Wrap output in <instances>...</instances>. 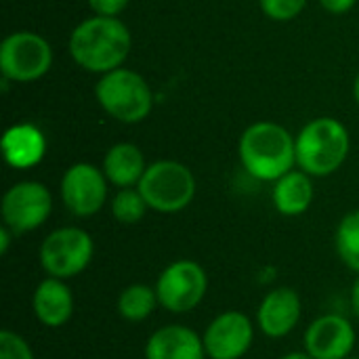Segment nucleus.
I'll use <instances>...</instances> for the list:
<instances>
[{"label":"nucleus","instance_id":"obj_1","mask_svg":"<svg viewBox=\"0 0 359 359\" xmlns=\"http://www.w3.org/2000/svg\"><path fill=\"white\" fill-rule=\"evenodd\" d=\"M133 38L118 17L95 15L78 23L69 36L72 59L86 72L107 74L122 67Z\"/></svg>","mask_w":359,"mask_h":359},{"label":"nucleus","instance_id":"obj_2","mask_svg":"<svg viewBox=\"0 0 359 359\" xmlns=\"http://www.w3.org/2000/svg\"><path fill=\"white\" fill-rule=\"evenodd\" d=\"M244 170L257 181H278L297 164V143L276 122H255L240 139Z\"/></svg>","mask_w":359,"mask_h":359},{"label":"nucleus","instance_id":"obj_3","mask_svg":"<svg viewBox=\"0 0 359 359\" xmlns=\"http://www.w3.org/2000/svg\"><path fill=\"white\" fill-rule=\"evenodd\" d=\"M297 143V164L311 177L337 172L349 156L351 139L347 128L334 118H318L303 126Z\"/></svg>","mask_w":359,"mask_h":359},{"label":"nucleus","instance_id":"obj_4","mask_svg":"<svg viewBox=\"0 0 359 359\" xmlns=\"http://www.w3.org/2000/svg\"><path fill=\"white\" fill-rule=\"evenodd\" d=\"M99 105L118 122L137 124L143 122L151 107L154 95L149 84L133 69L118 67L101 76L95 88Z\"/></svg>","mask_w":359,"mask_h":359},{"label":"nucleus","instance_id":"obj_5","mask_svg":"<svg viewBox=\"0 0 359 359\" xmlns=\"http://www.w3.org/2000/svg\"><path fill=\"white\" fill-rule=\"evenodd\" d=\"M137 187L143 194L149 210L175 215L191 204L196 196V177L177 160H158L147 166Z\"/></svg>","mask_w":359,"mask_h":359},{"label":"nucleus","instance_id":"obj_6","mask_svg":"<svg viewBox=\"0 0 359 359\" xmlns=\"http://www.w3.org/2000/svg\"><path fill=\"white\" fill-rule=\"evenodd\" d=\"M95 257V242L82 227H59L40 244V267L46 276L72 280L88 269Z\"/></svg>","mask_w":359,"mask_h":359},{"label":"nucleus","instance_id":"obj_7","mask_svg":"<svg viewBox=\"0 0 359 359\" xmlns=\"http://www.w3.org/2000/svg\"><path fill=\"white\" fill-rule=\"evenodd\" d=\"M154 288L162 309L175 316L191 313L208 292V273L198 261L177 259L162 269Z\"/></svg>","mask_w":359,"mask_h":359},{"label":"nucleus","instance_id":"obj_8","mask_svg":"<svg viewBox=\"0 0 359 359\" xmlns=\"http://www.w3.org/2000/svg\"><path fill=\"white\" fill-rule=\"evenodd\" d=\"M53 65V48L40 34L15 32L0 44V72L4 80L34 82Z\"/></svg>","mask_w":359,"mask_h":359},{"label":"nucleus","instance_id":"obj_9","mask_svg":"<svg viewBox=\"0 0 359 359\" xmlns=\"http://www.w3.org/2000/svg\"><path fill=\"white\" fill-rule=\"evenodd\" d=\"M53 212V196L46 185L38 181H21L6 189L0 202V215L4 225L23 236L42 227Z\"/></svg>","mask_w":359,"mask_h":359},{"label":"nucleus","instance_id":"obj_10","mask_svg":"<svg viewBox=\"0 0 359 359\" xmlns=\"http://www.w3.org/2000/svg\"><path fill=\"white\" fill-rule=\"evenodd\" d=\"M107 177L101 168L88 162L69 166L61 179V202L80 219L95 217L107 200Z\"/></svg>","mask_w":359,"mask_h":359},{"label":"nucleus","instance_id":"obj_11","mask_svg":"<svg viewBox=\"0 0 359 359\" xmlns=\"http://www.w3.org/2000/svg\"><path fill=\"white\" fill-rule=\"evenodd\" d=\"M204 349L208 359H242L255 343V324L242 311H223L206 326Z\"/></svg>","mask_w":359,"mask_h":359},{"label":"nucleus","instance_id":"obj_12","mask_svg":"<svg viewBox=\"0 0 359 359\" xmlns=\"http://www.w3.org/2000/svg\"><path fill=\"white\" fill-rule=\"evenodd\" d=\"M358 332L349 318L324 313L316 318L303 337L305 351L313 359H347L353 355Z\"/></svg>","mask_w":359,"mask_h":359},{"label":"nucleus","instance_id":"obj_13","mask_svg":"<svg viewBox=\"0 0 359 359\" xmlns=\"http://www.w3.org/2000/svg\"><path fill=\"white\" fill-rule=\"evenodd\" d=\"M303 316L301 294L290 286L269 290L257 309V328L267 339H284L294 332Z\"/></svg>","mask_w":359,"mask_h":359},{"label":"nucleus","instance_id":"obj_14","mask_svg":"<svg viewBox=\"0 0 359 359\" xmlns=\"http://www.w3.org/2000/svg\"><path fill=\"white\" fill-rule=\"evenodd\" d=\"M145 359H206L204 339L189 326L168 324L151 332L145 343Z\"/></svg>","mask_w":359,"mask_h":359},{"label":"nucleus","instance_id":"obj_15","mask_svg":"<svg viewBox=\"0 0 359 359\" xmlns=\"http://www.w3.org/2000/svg\"><path fill=\"white\" fill-rule=\"evenodd\" d=\"M32 311L46 328H61L74 316V294L65 280L46 276L34 290Z\"/></svg>","mask_w":359,"mask_h":359},{"label":"nucleus","instance_id":"obj_16","mask_svg":"<svg viewBox=\"0 0 359 359\" xmlns=\"http://www.w3.org/2000/svg\"><path fill=\"white\" fill-rule=\"evenodd\" d=\"M2 156L11 168L27 170L42 162L46 154V139L34 124H15L2 135Z\"/></svg>","mask_w":359,"mask_h":359},{"label":"nucleus","instance_id":"obj_17","mask_svg":"<svg viewBox=\"0 0 359 359\" xmlns=\"http://www.w3.org/2000/svg\"><path fill=\"white\" fill-rule=\"evenodd\" d=\"M145 170H147L145 158L141 149L133 143H118L103 158V172L107 181L118 189L137 187Z\"/></svg>","mask_w":359,"mask_h":359},{"label":"nucleus","instance_id":"obj_18","mask_svg":"<svg viewBox=\"0 0 359 359\" xmlns=\"http://www.w3.org/2000/svg\"><path fill=\"white\" fill-rule=\"evenodd\" d=\"M273 206L284 217H299L309 210L313 202L311 175L305 170H290L273 185Z\"/></svg>","mask_w":359,"mask_h":359},{"label":"nucleus","instance_id":"obj_19","mask_svg":"<svg viewBox=\"0 0 359 359\" xmlns=\"http://www.w3.org/2000/svg\"><path fill=\"white\" fill-rule=\"evenodd\" d=\"M156 307H160L156 288H151L147 284L126 286L118 294V301H116L118 316L126 322H133V324L145 322L156 311Z\"/></svg>","mask_w":359,"mask_h":359},{"label":"nucleus","instance_id":"obj_20","mask_svg":"<svg viewBox=\"0 0 359 359\" xmlns=\"http://www.w3.org/2000/svg\"><path fill=\"white\" fill-rule=\"evenodd\" d=\"M334 248L345 267L359 273V210H353L341 219L334 233Z\"/></svg>","mask_w":359,"mask_h":359},{"label":"nucleus","instance_id":"obj_21","mask_svg":"<svg viewBox=\"0 0 359 359\" xmlns=\"http://www.w3.org/2000/svg\"><path fill=\"white\" fill-rule=\"evenodd\" d=\"M109 208H111V217L118 223H122V225L139 223L147 215V210H149V206H147L143 194L139 191V187H124V189H120L111 198Z\"/></svg>","mask_w":359,"mask_h":359},{"label":"nucleus","instance_id":"obj_22","mask_svg":"<svg viewBox=\"0 0 359 359\" xmlns=\"http://www.w3.org/2000/svg\"><path fill=\"white\" fill-rule=\"evenodd\" d=\"M0 359H36V355L19 332L4 328L0 332Z\"/></svg>","mask_w":359,"mask_h":359},{"label":"nucleus","instance_id":"obj_23","mask_svg":"<svg viewBox=\"0 0 359 359\" xmlns=\"http://www.w3.org/2000/svg\"><path fill=\"white\" fill-rule=\"evenodd\" d=\"M263 13L273 21L294 19L307 4V0H259Z\"/></svg>","mask_w":359,"mask_h":359},{"label":"nucleus","instance_id":"obj_24","mask_svg":"<svg viewBox=\"0 0 359 359\" xmlns=\"http://www.w3.org/2000/svg\"><path fill=\"white\" fill-rule=\"evenodd\" d=\"M128 0H88V6L95 11V15L101 17H118L126 8Z\"/></svg>","mask_w":359,"mask_h":359},{"label":"nucleus","instance_id":"obj_25","mask_svg":"<svg viewBox=\"0 0 359 359\" xmlns=\"http://www.w3.org/2000/svg\"><path fill=\"white\" fill-rule=\"evenodd\" d=\"M322 6L328 11V13H334V15H341V13H347L349 8H353V4L358 0H320Z\"/></svg>","mask_w":359,"mask_h":359},{"label":"nucleus","instance_id":"obj_26","mask_svg":"<svg viewBox=\"0 0 359 359\" xmlns=\"http://www.w3.org/2000/svg\"><path fill=\"white\" fill-rule=\"evenodd\" d=\"M15 233L6 227V225H2L0 227V255H6L8 252V248H11V238H13Z\"/></svg>","mask_w":359,"mask_h":359},{"label":"nucleus","instance_id":"obj_27","mask_svg":"<svg viewBox=\"0 0 359 359\" xmlns=\"http://www.w3.org/2000/svg\"><path fill=\"white\" fill-rule=\"evenodd\" d=\"M351 309H353L355 318L359 320V273L358 278L353 280V286H351Z\"/></svg>","mask_w":359,"mask_h":359},{"label":"nucleus","instance_id":"obj_28","mask_svg":"<svg viewBox=\"0 0 359 359\" xmlns=\"http://www.w3.org/2000/svg\"><path fill=\"white\" fill-rule=\"evenodd\" d=\"M280 359H313L307 351H290V353H286V355H282Z\"/></svg>","mask_w":359,"mask_h":359},{"label":"nucleus","instance_id":"obj_29","mask_svg":"<svg viewBox=\"0 0 359 359\" xmlns=\"http://www.w3.org/2000/svg\"><path fill=\"white\" fill-rule=\"evenodd\" d=\"M353 95H355V101L359 103V74L358 78H355V84H353Z\"/></svg>","mask_w":359,"mask_h":359},{"label":"nucleus","instance_id":"obj_30","mask_svg":"<svg viewBox=\"0 0 359 359\" xmlns=\"http://www.w3.org/2000/svg\"><path fill=\"white\" fill-rule=\"evenodd\" d=\"M347 359H359V358H355V355H349V358Z\"/></svg>","mask_w":359,"mask_h":359}]
</instances>
